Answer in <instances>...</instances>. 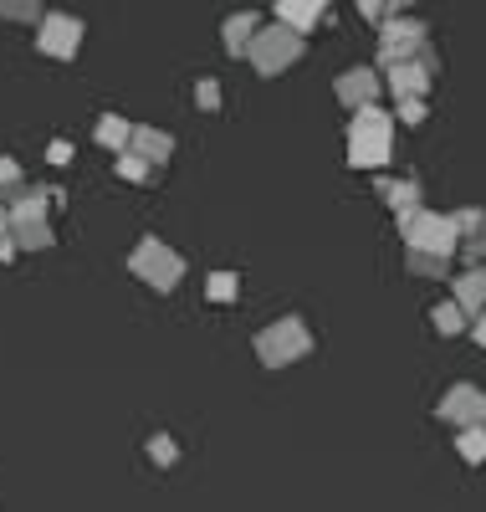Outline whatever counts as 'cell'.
Returning <instances> with one entry per match:
<instances>
[{
	"label": "cell",
	"mask_w": 486,
	"mask_h": 512,
	"mask_svg": "<svg viewBox=\"0 0 486 512\" xmlns=\"http://www.w3.org/2000/svg\"><path fill=\"white\" fill-rule=\"evenodd\" d=\"M379 88H384V77L374 67H348L338 77V103L348 113H364V108H379Z\"/></svg>",
	"instance_id": "9c48e42d"
},
{
	"label": "cell",
	"mask_w": 486,
	"mask_h": 512,
	"mask_svg": "<svg viewBox=\"0 0 486 512\" xmlns=\"http://www.w3.org/2000/svg\"><path fill=\"white\" fill-rule=\"evenodd\" d=\"M195 108H200V113H215V108H220V82H215V77L195 82Z\"/></svg>",
	"instance_id": "d4e9b609"
},
{
	"label": "cell",
	"mask_w": 486,
	"mask_h": 512,
	"mask_svg": "<svg viewBox=\"0 0 486 512\" xmlns=\"http://www.w3.org/2000/svg\"><path fill=\"white\" fill-rule=\"evenodd\" d=\"M451 303L466 313V323H476V318L486 313V282H481L476 272H466V277L451 287Z\"/></svg>",
	"instance_id": "7c38bea8"
},
{
	"label": "cell",
	"mask_w": 486,
	"mask_h": 512,
	"mask_svg": "<svg viewBox=\"0 0 486 512\" xmlns=\"http://www.w3.org/2000/svg\"><path fill=\"white\" fill-rule=\"evenodd\" d=\"M471 338H476V344H481V349H486V313H481V318H476V323H471Z\"/></svg>",
	"instance_id": "f1b7e54d"
},
{
	"label": "cell",
	"mask_w": 486,
	"mask_h": 512,
	"mask_svg": "<svg viewBox=\"0 0 486 512\" xmlns=\"http://www.w3.org/2000/svg\"><path fill=\"white\" fill-rule=\"evenodd\" d=\"M405 267H410L415 277H425V282H435V277H446V272H451L446 256H430V251H410V256H405Z\"/></svg>",
	"instance_id": "e0dca14e"
},
{
	"label": "cell",
	"mask_w": 486,
	"mask_h": 512,
	"mask_svg": "<svg viewBox=\"0 0 486 512\" xmlns=\"http://www.w3.org/2000/svg\"><path fill=\"white\" fill-rule=\"evenodd\" d=\"M21 185H26V180H21V164H16V159H0V205H6Z\"/></svg>",
	"instance_id": "7402d4cb"
},
{
	"label": "cell",
	"mask_w": 486,
	"mask_h": 512,
	"mask_svg": "<svg viewBox=\"0 0 486 512\" xmlns=\"http://www.w3.org/2000/svg\"><path fill=\"white\" fill-rule=\"evenodd\" d=\"M149 456H154V466H174L180 461V441L169 431H159V436H149Z\"/></svg>",
	"instance_id": "ffe728a7"
},
{
	"label": "cell",
	"mask_w": 486,
	"mask_h": 512,
	"mask_svg": "<svg viewBox=\"0 0 486 512\" xmlns=\"http://www.w3.org/2000/svg\"><path fill=\"white\" fill-rule=\"evenodd\" d=\"M11 256H16V241L6 236V241H0V262H11Z\"/></svg>",
	"instance_id": "4dcf8cb0"
},
{
	"label": "cell",
	"mask_w": 486,
	"mask_h": 512,
	"mask_svg": "<svg viewBox=\"0 0 486 512\" xmlns=\"http://www.w3.org/2000/svg\"><path fill=\"white\" fill-rule=\"evenodd\" d=\"M128 267H134V277L149 282L154 292H174V287L185 282V256L174 251V246H164L159 236H144L134 246V256H128Z\"/></svg>",
	"instance_id": "277c9868"
},
{
	"label": "cell",
	"mask_w": 486,
	"mask_h": 512,
	"mask_svg": "<svg viewBox=\"0 0 486 512\" xmlns=\"http://www.w3.org/2000/svg\"><path fill=\"white\" fill-rule=\"evenodd\" d=\"M323 21H328L323 0H282V6H277V26H287V31H297V36H307V31L323 26Z\"/></svg>",
	"instance_id": "30bf717a"
},
{
	"label": "cell",
	"mask_w": 486,
	"mask_h": 512,
	"mask_svg": "<svg viewBox=\"0 0 486 512\" xmlns=\"http://www.w3.org/2000/svg\"><path fill=\"white\" fill-rule=\"evenodd\" d=\"M0 16L6 21H41V6L36 0H11V6H0Z\"/></svg>",
	"instance_id": "484cf974"
},
{
	"label": "cell",
	"mask_w": 486,
	"mask_h": 512,
	"mask_svg": "<svg viewBox=\"0 0 486 512\" xmlns=\"http://www.w3.org/2000/svg\"><path fill=\"white\" fill-rule=\"evenodd\" d=\"M430 118V108L425 103H400V123H410V128H420Z\"/></svg>",
	"instance_id": "4316f807"
},
{
	"label": "cell",
	"mask_w": 486,
	"mask_h": 512,
	"mask_svg": "<svg viewBox=\"0 0 486 512\" xmlns=\"http://www.w3.org/2000/svg\"><path fill=\"white\" fill-rule=\"evenodd\" d=\"M476 277H481V282H486V272H476Z\"/></svg>",
	"instance_id": "1f68e13d"
},
{
	"label": "cell",
	"mask_w": 486,
	"mask_h": 512,
	"mask_svg": "<svg viewBox=\"0 0 486 512\" xmlns=\"http://www.w3.org/2000/svg\"><path fill=\"white\" fill-rule=\"evenodd\" d=\"M246 57H251V67H256L261 77H282V72L302 57V36L272 21V26H261V31H256V41H251V52H246Z\"/></svg>",
	"instance_id": "5b68a950"
},
{
	"label": "cell",
	"mask_w": 486,
	"mask_h": 512,
	"mask_svg": "<svg viewBox=\"0 0 486 512\" xmlns=\"http://www.w3.org/2000/svg\"><path fill=\"white\" fill-rule=\"evenodd\" d=\"M47 159H52V164H67V159H72V144H67V139H57V144L47 149Z\"/></svg>",
	"instance_id": "83f0119b"
},
{
	"label": "cell",
	"mask_w": 486,
	"mask_h": 512,
	"mask_svg": "<svg viewBox=\"0 0 486 512\" xmlns=\"http://www.w3.org/2000/svg\"><path fill=\"white\" fill-rule=\"evenodd\" d=\"M400 236H405L410 251H430V256H446V262L461 251L456 221L440 216V210H425V205H415V210H405V216H400Z\"/></svg>",
	"instance_id": "7a4b0ae2"
},
{
	"label": "cell",
	"mask_w": 486,
	"mask_h": 512,
	"mask_svg": "<svg viewBox=\"0 0 486 512\" xmlns=\"http://www.w3.org/2000/svg\"><path fill=\"white\" fill-rule=\"evenodd\" d=\"M461 256H466L471 272H486V231H481V236H466V241H461Z\"/></svg>",
	"instance_id": "cb8c5ba5"
},
{
	"label": "cell",
	"mask_w": 486,
	"mask_h": 512,
	"mask_svg": "<svg viewBox=\"0 0 486 512\" xmlns=\"http://www.w3.org/2000/svg\"><path fill=\"white\" fill-rule=\"evenodd\" d=\"M379 200L394 210V216H405V210L425 205V195H420V180H379Z\"/></svg>",
	"instance_id": "4fadbf2b"
},
{
	"label": "cell",
	"mask_w": 486,
	"mask_h": 512,
	"mask_svg": "<svg viewBox=\"0 0 486 512\" xmlns=\"http://www.w3.org/2000/svg\"><path fill=\"white\" fill-rule=\"evenodd\" d=\"M118 175H123V180H134V185H149V180H154V164H144L139 154H128V149H123V154H118Z\"/></svg>",
	"instance_id": "d6986e66"
},
{
	"label": "cell",
	"mask_w": 486,
	"mask_h": 512,
	"mask_svg": "<svg viewBox=\"0 0 486 512\" xmlns=\"http://www.w3.org/2000/svg\"><path fill=\"white\" fill-rule=\"evenodd\" d=\"M256 31H261V16H256V11H236V16L226 21V52L246 57L251 41H256Z\"/></svg>",
	"instance_id": "5bb4252c"
},
{
	"label": "cell",
	"mask_w": 486,
	"mask_h": 512,
	"mask_svg": "<svg viewBox=\"0 0 486 512\" xmlns=\"http://www.w3.org/2000/svg\"><path fill=\"white\" fill-rule=\"evenodd\" d=\"M435 415L446 425H456V436L461 431H486V390H476V384H451Z\"/></svg>",
	"instance_id": "8992f818"
},
{
	"label": "cell",
	"mask_w": 486,
	"mask_h": 512,
	"mask_svg": "<svg viewBox=\"0 0 486 512\" xmlns=\"http://www.w3.org/2000/svg\"><path fill=\"white\" fill-rule=\"evenodd\" d=\"M128 154H139L144 164H169L174 159V139L164 134V128H144V123H134V144H128Z\"/></svg>",
	"instance_id": "8fae6325"
},
{
	"label": "cell",
	"mask_w": 486,
	"mask_h": 512,
	"mask_svg": "<svg viewBox=\"0 0 486 512\" xmlns=\"http://www.w3.org/2000/svg\"><path fill=\"white\" fill-rule=\"evenodd\" d=\"M394 154V118L384 108H364L348 123V164L353 169H384Z\"/></svg>",
	"instance_id": "6da1fadb"
},
{
	"label": "cell",
	"mask_w": 486,
	"mask_h": 512,
	"mask_svg": "<svg viewBox=\"0 0 486 512\" xmlns=\"http://www.w3.org/2000/svg\"><path fill=\"white\" fill-rule=\"evenodd\" d=\"M394 11H405V0H364V21L369 26H384Z\"/></svg>",
	"instance_id": "603a6c76"
},
{
	"label": "cell",
	"mask_w": 486,
	"mask_h": 512,
	"mask_svg": "<svg viewBox=\"0 0 486 512\" xmlns=\"http://www.w3.org/2000/svg\"><path fill=\"white\" fill-rule=\"evenodd\" d=\"M41 52L47 57H57V62H72L77 57V47H82V21L77 16H62V11H52V16H41Z\"/></svg>",
	"instance_id": "ba28073f"
},
{
	"label": "cell",
	"mask_w": 486,
	"mask_h": 512,
	"mask_svg": "<svg viewBox=\"0 0 486 512\" xmlns=\"http://www.w3.org/2000/svg\"><path fill=\"white\" fill-rule=\"evenodd\" d=\"M205 292H210V303H236V292H241V277H236V272H210Z\"/></svg>",
	"instance_id": "ac0fdd59"
},
{
	"label": "cell",
	"mask_w": 486,
	"mask_h": 512,
	"mask_svg": "<svg viewBox=\"0 0 486 512\" xmlns=\"http://www.w3.org/2000/svg\"><path fill=\"white\" fill-rule=\"evenodd\" d=\"M430 323H435V333H446V338H461V333L471 328V323H466V313L451 303V297H446V303H435V308H430Z\"/></svg>",
	"instance_id": "2e32d148"
},
{
	"label": "cell",
	"mask_w": 486,
	"mask_h": 512,
	"mask_svg": "<svg viewBox=\"0 0 486 512\" xmlns=\"http://www.w3.org/2000/svg\"><path fill=\"white\" fill-rule=\"evenodd\" d=\"M435 52H425L420 62H400V67H389L384 72V88L400 98V103H425V93H430V82H435Z\"/></svg>",
	"instance_id": "52a82bcc"
},
{
	"label": "cell",
	"mask_w": 486,
	"mask_h": 512,
	"mask_svg": "<svg viewBox=\"0 0 486 512\" xmlns=\"http://www.w3.org/2000/svg\"><path fill=\"white\" fill-rule=\"evenodd\" d=\"M456 451H461L471 466H481V461H486V431H461V436H456Z\"/></svg>",
	"instance_id": "44dd1931"
},
{
	"label": "cell",
	"mask_w": 486,
	"mask_h": 512,
	"mask_svg": "<svg viewBox=\"0 0 486 512\" xmlns=\"http://www.w3.org/2000/svg\"><path fill=\"white\" fill-rule=\"evenodd\" d=\"M11 236V205H0V241Z\"/></svg>",
	"instance_id": "f546056e"
},
{
	"label": "cell",
	"mask_w": 486,
	"mask_h": 512,
	"mask_svg": "<svg viewBox=\"0 0 486 512\" xmlns=\"http://www.w3.org/2000/svg\"><path fill=\"white\" fill-rule=\"evenodd\" d=\"M313 354V328H307L302 318H277L256 333V359L267 369H287L297 359Z\"/></svg>",
	"instance_id": "3957f363"
},
{
	"label": "cell",
	"mask_w": 486,
	"mask_h": 512,
	"mask_svg": "<svg viewBox=\"0 0 486 512\" xmlns=\"http://www.w3.org/2000/svg\"><path fill=\"white\" fill-rule=\"evenodd\" d=\"M98 144H108V149H128V144H134V123H128V118H118V113H103L98 118Z\"/></svg>",
	"instance_id": "9a60e30c"
}]
</instances>
